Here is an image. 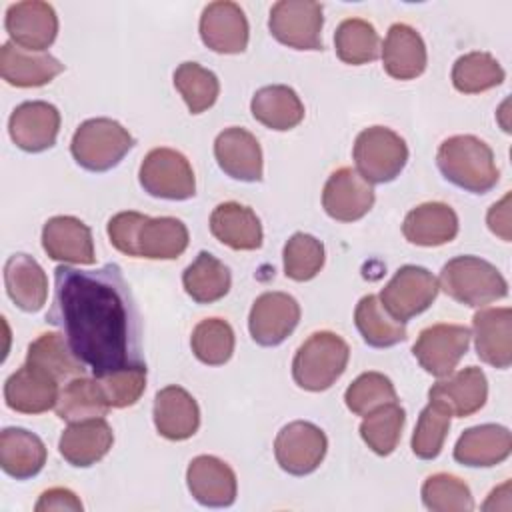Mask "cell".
<instances>
[{
  "mask_svg": "<svg viewBox=\"0 0 512 512\" xmlns=\"http://www.w3.org/2000/svg\"><path fill=\"white\" fill-rule=\"evenodd\" d=\"M326 434L312 422L294 420L286 424L274 440V456L278 466L292 476L314 472L326 456Z\"/></svg>",
  "mask_w": 512,
  "mask_h": 512,
  "instance_id": "11",
  "label": "cell"
},
{
  "mask_svg": "<svg viewBox=\"0 0 512 512\" xmlns=\"http://www.w3.org/2000/svg\"><path fill=\"white\" fill-rule=\"evenodd\" d=\"M510 200H512V196H510V192L500 200V202H496L490 210H488V214H486V222H488V228L496 234V236H500L504 242H510Z\"/></svg>",
  "mask_w": 512,
  "mask_h": 512,
  "instance_id": "49",
  "label": "cell"
},
{
  "mask_svg": "<svg viewBox=\"0 0 512 512\" xmlns=\"http://www.w3.org/2000/svg\"><path fill=\"white\" fill-rule=\"evenodd\" d=\"M300 306L296 298L286 292H264L260 294L248 316V330L256 344L278 346L298 326Z\"/></svg>",
  "mask_w": 512,
  "mask_h": 512,
  "instance_id": "13",
  "label": "cell"
},
{
  "mask_svg": "<svg viewBox=\"0 0 512 512\" xmlns=\"http://www.w3.org/2000/svg\"><path fill=\"white\" fill-rule=\"evenodd\" d=\"M402 234L416 246H442L456 238L458 216L444 202H424L406 214Z\"/></svg>",
  "mask_w": 512,
  "mask_h": 512,
  "instance_id": "29",
  "label": "cell"
},
{
  "mask_svg": "<svg viewBox=\"0 0 512 512\" xmlns=\"http://www.w3.org/2000/svg\"><path fill=\"white\" fill-rule=\"evenodd\" d=\"M404 422V408L398 402H388L364 416L360 424V436L374 454L388 456L400 442Z\"/></svg>",
  "mask_w": 512,
  "mask_h": 512,
  "instance_id": "39",
  "label": "cell"
},
{
  "mask_svg": "<svg viewBox=\"0 0 512 512\" xmlns=\"http://www.w3.org/2000/svg\"><path fill=\"white\" fill-rule=\"evenodd\" d=\"M380 52L386 74L396 80H412L426 70V44L408 24H392Z\"/></svg>",
  "mask_w": 512,
  "mask_h": 512,
  "instance_id": "27",
  "label": "cell"
},
{
  "mask_svg": "<svg viewBox=\"0 0 512 512\" xmlns=\"http://www.w3.org/2000/svg\"><path fill=\"white\" fill-rule=\"evenodd\" d=\"M252 116L270 130H290L304 118V104L300 96L284 84H272L256 90L250 102Z\"/></svg>",
  "mask_w": 512,
  "mask_h": 512,
  "instance_id": "33",
  "label": "cell"
},
{
  "mask_svg": "<svg viewBox=\"0 0 512 512\" xmlns=\"http://www.w3.org/2000/svg\"><path fill=\"white\" fill-rule=\"evenodd\" d=\"M334 50L346 64H368L380 56V36L370 22L362 18H346L336 28Z\"/></svg>",
  "mask_w": 512,
  "mask_h": 512,
  "instance_id": "38",
  "label": "cell"
},
{
  "mask_svg": "<svg viewBox=\"0 0 512 512\" xmlns=\"http://www.w3.org/2000/svg\"><path fill=\"white\" fill-rule=\"evenodd\" d=\"M94 376L142 362L140 314L118 264L96 270L56 266L46 314Z\"/></svg>",
  "mask_w": 512,
  "mask_h": 512,
  "instance_id": "1",
  "label": "cell"
},
{
  "mask_svg": "<svg viewBox=\"0 0 512 512\" xmlns=\"http://www.w3.org/2000/svg\"><path fill=\"white\" fill-rule=\"evenodd\" d=\"M322 26V4L312 0H280L268 18L270 34L294 50H322Z\"/></svg>",
  "mask_w": 512,
  "mask_h": 512,
  "instance_id": "9",
  "label": "cell"
},
{
  "mask_svg": "<svg viewBox=\"0 0 512 512\" xmlns=\"http://www.w3.org/2000/svg\"><path fill=\"white\" fill-rule=\"evenodd\" d=\"M154 426L168 440H186L200 426V410L192 394L180 386H166L154 398Z\"/></svg>",
  "mask_w": 512,
  "mask_h": 512,
  "instance_id": "28",
  "label": "cell"
},
{
  "mask_svg": "<svg viewBox=\"0 0 512 512\" xmlns=\"http://www.w3.org/2000/svg\"><path fill=\"white\" fill-rule=\"evenodd\" d=\"M60 130V112L44 100L18 104L8 120L12 142L24 152H44L54 146Z\"/></svg>",
  "mask_w": 512,
  "mask_h": 512,
  "instance_id": "15",
  "label": "cell"
},
{
  "mask_svg": "<svg viewBox=\"0 0 512 512\" xmlns=\"http://www.w3.org/2000/svg\"><path fill=\"white\" fill-rule=\"evenodd\" d=\"M6 406L20 414H42L56 406L58 380L44 370L24 364L4 382Z\"/></svg>",
  "mask_w": 512,
  "mask_h": 512,
  "instance_id": "22",
  "label": "cell"
},
{
  "mask_svg": "<svg viewBox=\"0 0 512 512\" xmlns=\"http://www.w3.org/2000/svg\"><path fill=\"white\" fill-rule=\"evenodd\" d=\"M4 286L10 300L24 312H38L48 298V278L28 254H12L4 264Z\"/></svg>",
  "mask_w": 512,
  "mask_h": 512,
  "instance_id": "31",
  "label": "cell"
},
{
  "mask_svg": "<svg viewBox=\"0 0 512 512\" xmlns=\"http://www.w3.org/2000/svg\"><path fill=\"white\" fill-rule=\"evenodd\" d=\"M212 236L232 250H256L262 246V224L256 212L240 202H222L210 214Z\"/></svg>",
  "mask_w": 512,
  "mask_h": 512,
  "instance_id": "30",
  "label": "cell"
},
{
  "mask_svg": "<svg viewBox=\"0 0 512 512\" xmlns=\"http://www.w3.org/2000/svg\"><path fill=\"white\" fill-rule=\"evenodd\" d=\"M468 346L470 330L466 326L432 324L418 334L412 354L428 374L444 378L454 372L460 358L468 352Z\"/></svg>",
  "mask_w": 512,
  "mask_h": 512,
  "instance_id": "12",
  "label": "cell"
},
{
  "mask_svg": "<svg viewBox=\"0 0 512 512\" xmlns=\"http://www.w3.org/2000/svg\"><path fill=\"white\" fill-rule=\"evenodd\" d=\"M64 72V64L46 54L16 46L14 42H4L0 48V74L16 88H36L52 82Z\"/></svg>",
  "mask_w": 512,
  "mask_h": 512,
  "instance_id": "24",
  "label": "cell"
},
{
  "mask_svg": "<svg viewBox=\"0 0 512 512\" xmlns=\"http://www.w3.org/2000/svg\"><path fill=\"white\" fill-rule=\"evenodd\" d=\"M194 356L208 366L226 364L234 352V330L222 318L200 320L190 336Z\"/></svg>",
  "mask_w": 512,
  "mask_h": 512,
  "instance_id": "42",
  "label": "cell"
},
{
  "mask_svg": "<svg viewBox=\"0 0 512 512\" xmlns=\"http://www.w3.org/2000/svg\"><path fill=\"white\" fill-rule=\"evenodd\" d=\"M54 410L60 420L72 424L90 418H104L110 410V404L96 376H78L66 382L64 388L58 392Z\"/></svg>",
  "mask_w": 512,
  "mask_h": 512,
  "instance_id": "34",
  "label": "cell"
},
{
  "mask_svg": "<svg viewBox=\"0 0 512 512\" xmlns=\"http://www.w3.org/2000/svg\"><path fill=\"white\" fill-rule=\"evenodd\" d=\"M106 232L118 252L134 258L174 260L188 248V228L172 216L118 212L108 220Z\"/></svg>",
  "mask_w": 512,
  "mask_h": 512,
  "instance_id": "2",
  "label": "cell"
},
{
  "mask_svg": "<svg viewBox=\"0 0 512 512\" xmlns=\"http://www.w3.org/2000/svg\"><path fill=\"white\" fill-rule=\"evenodd\" d=\"M134 146L132 134L112 118H90L82 122L70 142L74 160L90 172H106Z\"/></svg>",
  "mask_w": 512,
  "mask_h": 512,
  "instance_id": "6",
  "label": "cell"
},
{
  "mask_svg": "<svg viewBox=\"0 0 512 512\" xmlns=\"http://www.w3.org/2000/svg\"><path fill=\"white\" fill-rule=\"evenodd\" d=\"M436 164L448 182L472 194L490 192L500 178L492 148L472 134L446 138L436 152Z\"/></svg>",
  "mask_w": 512,
  "mask_h": 512,
  "instance_id": "3",
  "label": "cell"
},
{
  "mask_svg": "<svg viewBox=\"0 0 512 512\" xmlns=\"http://www.w3.org/2000/svg\"><path fill=\"white\" fill-rule=\"evenodd\" d=\"M438 290V280L430 270L406 264L396 270L378 298L392 318L398 322H408L432 306Z\"/></svg>",
  "mask_w": 512,
  "mask_h": 512,
  "instance_id": "10",
  "label": "cell"
},
{
  "mask_svg": "<svg viewBox=\"0 0 512 512\" xmlns=\"http://www.w3.org/2000/svg\"><path fill=\"white\" fill-rule=\"evenodd\" d=\"M438 288L470 308H482L508 294V282L500 270L470 254L456 256L442 266Z\"/></svg>",
  "mask_w": 512,
  "mask_h": 512,
  "instance_id": "4",
  "label": "cell"
},
{
  "mask_svg": "<svg viewBox=\"0 0 512 512\" xmlns=\"http://www.w3.org/2000/svg\"><path fill=\"white\" fill-rule=\"evenodd\" d=\"M452 414L438 402L430 400L428 406L420 412L418 424L412 434V452L422 460H434L446 440Z\"/></svg>",
  "mask_w": 512,
  "mask_h": 512,
  "instance_id": "46",
  "label": "cell"
},
{
  "mask_svg": "<svg viewBox=\"0 0 512 512\" xmlns=\"http://www.w3.org/2000/svg\"><path fill=\"white\" fill-rule=\"evenodd\" d=\"M504 68L488 52H468L452 66V84L462 94H478L504 82Z\"/></svg>",
  "mask_w": 512,
  "mask_h": 512,
  "instance_id": "40",
  "label": "cell"
},
{
  "mask_svg": "<svg viewBox=\"0 0 512 512\" xmlns=\"http://www.w3.org/2000/svg\"><path fill=\"white\" fill-rule=\"evenodd\" d=\"M396 400L398 396L392 380L380 372L360 374L344 392V402L356 416H366L368 412Z\"/></svg>",
  "mask_w": 512,
  "mask_h": 512,
  "instance_id": "45",
  "label": "cell"
},
{
  "mask_svg": "<svg viewBox=\"0 0 512 512\" xmlns=\"http://www.w3.org/2000/svg\"><path fill=\"white\" fill-rule=\"evenodd\" d=\"M4 26L16 46L44 52L56 40L58 16L48 2L26 0L8 6Z\"/></svg>",
  "mask_w": 512,
  "mask_h": 512,
  "instance_id": "14",
  "label": "cell"
},
{
  "mask_svg": "<svg viewBox=\"0 0 512 512\" xmlns=\"http://www.w3.org/2000/svg\"><path fill=\"white\" fill-rule=\"evenodd\" d=\"M356 172L370 184L392 182L408 162V146L386 126L364 128L354 142Z\"/></svg>",
  "mask_w": 512,
  "mask_h": 512,
  "instance_id": "7",
  "label": "cell"
},
{
  "mask_svg": "<svg viewBox=\"0 0 512 512\" xmlns=\"http://www.w3.org/2000/svg\"><path fill=\"white\" fill-rule=\"evenodd\" d=\"M114 434L104 418H90L68 424L62 432L58 450L60 456L76 468H88L102 460L112 448Z\"/></svg>",
  "mask_w": 512,
  "mask_h": 512,
  "instance_id": "25",
  "label": "cell"
},
{
  "mask_svg": "<svg viewBox=\"0 0 512 512\" xmlns=\"http://www.w3.org/2000/svg\"><path fill=\"white\" fill-rule=\"evenodd\" d=\"M284 274L290 280H312L324 266V244L304 232H296L284 244Z\"/></svg>",
  "mask_w": 512,
  "mask_h": 512,
  "instance_id": "44",
  "label": "cell"
},
{
  "mask_svg": "<svg viewBox=\"0 0 512 512\" xmlns=\"http://www.w3.org/2000/svg\"><path fill=\"white\" fill-rule=\"evenodd\" d=\"M182 284L186 294L198 304H212L224 298L230 290V270L210 252L202 250L196 260L184 270Z\"/></svg>",
  "mask_w": 512,
  "mask_h": 512,
  "instance_id": "36",
  "label": "cell"
},
{
  "mask_svg": "<svg viewBox=\"0 0 512 512\" xmlns=\"http://www.w3.org/2000/svg\"><path fill=\"white\" fill-rule=\"evenodd\" d=\"M354 322L362 340L372 348H388L406 340V326L388 314L380 298L368 294L354 310Z\"/></svg>",
  "mask_w": 512,
  "mask_h": 512,
  "instance_id": "37",
  "label": "cell"
},
{
  "mask_svg": "<svg viewBox=\"0 0 512 512\" xmlns=\"http://www.w3.org/2000/svg\"><path fill=\"white\" fill-rule=\"evenodd\" d=\"M428 398L442 404L452 416L466 418L486 404V374L478 366H468L458 372H452L440 378L428 390Z\"/></svg>",
  "mask_w": 512,
  "mask_h": 512,
  "instance_id": "20",
  "label": "cell"
},
{
  "mask_svg": "<svg viewBox=\"0 0 512 512\" xmlns=\"http://www.w3.org/2000/svg\"><path fill=\"white\" fill-rule=\"evenodd\" d=\"M96 378L110 408H126L136 404L146 390V364L126 366Z\"/></svg>",
  "mask_w": 512,
  "mask_h": 512,
  "instance_id": "47",
  "label": "cell"
},
{
  "mask_svg": "<svg viewBox=\"0 0 512 512\" xmlns=\"http://www.w3.org/2000/svg\"><path fill=\"white\" fill-rule=\"evenodd\" d=\"M174 86L184 98L190 114H200L208 110L218 94H220V82L216 74L198 62H182L174 70Z\"/></svg>",
  "mask_w": 512,
  "mask_h": 512,
  "instance_id": "41",
  "label": "cell"
},
{
  "mask_svg": "<svg viewBox=\"0 0 512 512\" xmlns=\"http://www.w3.org/2000/svg\"><path fill=\"white\" fill-rule=\"evenodd\" d=\"M422 502L432 512H470L474 508L468 484L446 472L432 474L424 480Z\"/></svg>",
  "mask_w": 512,
  "mask_h": 512,
  "instance_id": "43",
  "label": "cell"
},
{
  "mask_svg": "<svg viewBox=\"0 0 512 512\" xmlns=\"http://www.w3.org/2000/svg\"><path fill=\"white\" fill-rule=\"evenodd\" d=\"M144 192L164 200H188L196 194V178L184 154L172 148L150 150L138 170Z\"/></svg>",
  "mask_w": 512,
  "mask_h": 512,
  "instance_id": "8",
  "label": "cell"
},
{
  "mask_svg": "<svg viewBox=\"0 0 512 512\" xmlns=\"http://www.w3.org/2000/svg\"><path fill=\"white\" fill-rule=\"evenodd\" d=\"M44 252L64 264H94V242L90 228L74 216H54L42 228Z\"/></svg>",
  "mask_w": 512,
  "mask_h": 512,
  "instance_id": "21",
  "label": "cell"
},
{
  "mask_svg": "<svg viewBox=\"0 0 512 512\" xmlns=\"http://www.w3.org/2000/svg\"><path fill=\"white\" fill-rule=\"evenodd\" d=\"M512 452V434L500 424H480L462 432L454 446V460L470 468H490Z\"/></svg>",
  "mask_w": 512,
  "mask_h": 512,
  "instance_id": "26",
  "label": "cell"
},
{
  "mask_svg": "<svg viewBox=\"0 0 512 512\" xmlns=\"http://www.w3.org/2000/svg\"><path fill=\"white\" fill-rule=\"evenodd\" d=\"M46 464L44 442L24 428H4L0 434V466L16 478L26 480L36 476Z\"/></svg>",
  "mask_w": 512,
  "mask_h": 512,
  "instance_id": "32",
  "label": "cell"
},
{
  "mask_svg": "<svg viewBox=\"0 0 512 512\" xmlns=\"http://www.w3.org/2000/svg\"><path fill=\"white\" fill-rule=\"evenodd\" d=\"M26 364L44 370L58 382L84 376V372H86V364L80 358H76V354L70 350L64 334H60V332L40 334L28 346Z\"/></svg>",
  "mask_w": 512,
  "mask_h": 512,
  "instance_id": "35",
  "label": "cell"
},
{
  "mask_svg": "<svg viewBox=\"0 0 512 512\" xmlns=\"http://www.w3.org/2000/svg\"><path fill=\"white\" fill-rule=\"evenodd\" d=\"M186 484L194 500L210 508L232 506L238 492L234 470L216 456H196L186 470Z\"/></svg>",
  "mask_w": 512,
  "mask_h": 512,
  "instance_id": "18",
  "label": "cell"
},
{
  "mask_svg": "<svg viewBox=\"0 0 512 512\" xmlns=\"http://www.w3.org/2000/svg\"><path fill=\"white\" fill-rule=\"evenodd\" d=\"M322 206L326 214L338 222H356L374 206L372 184L354 168H338L324 184Z\"/></svg>",
  "mask_w": 512,
  "mask_h": 512,
  "instance_id": "16",
  "label": "cell"
},
{
  "mask_svg": "<svg viewBox=\"0 0 512 512\" xmlns=\"http://www.w3.org/2000/svg\"><path fill=\"white\" fill-rule=\"evenodd\" d=\"M476 354L484 364L506 370L512 364V310L484 308L472 318Z\"/></svg>",
  "mask_w": 512,
  "mask_h": 512,
  "instance_id": "23",
  "label": "cell"
},
{
  "mask_svg": "<svg viewBox=\"0 0 512 512\" xmlns=\"http://www.w3.org/2000/svg\"><path fill=\"white\" fill-rule=\"evenodd\" d=\"M348 344L330 330L310 334L294 354L292 378L308 392L328 390L346 370Z\"/></svg>",
  "mask_w": 512,
  "mask_h": 512,
  "instance_id": "5",
  "label": "cell"
},
{
  "mask_svg": "<svg viewBox=\"0 0 512 512\" xmlns=\"http://www.w3.org/2000/svg\"><path fill=\"white\" fill-rule=\"evenodd\" d=\"M36 512H48V510H70V512H80L82 502L80 498L68 490V488H48L40 494L36 506Z\"/></svg>",
  "mask_w": 512,
  "mask_h": 512,
  "instance_id": "48",
  "label": "cell"
},
{
  "mask_svg": "<svg viewBox=\"0 0 512 512\" xmlns=\"http://www.w3.org/2000/svg\"><path fill=\"white\" fill-rule=\"evenodd\" d=\"M200 38L218 54H240L248 46V20L236 2H210L200 16Z\"/></svg>",
  "mask_w": 512,
  "mask_h": 512,
  "instance_id": "17",
  "label": "cell"
},
{
  "mask_svg": "<svg viewBox=\"0 0 512 512\" xmlns=\"http://www.w3.org/2000/svg\"><path fill=\"white\" fill-rule=\"evenodd\" d=\"M214 156L220 170L240 182L262 180V148L254 134L230 126L214 140Z\"/></svg>",
  "mask_w": 512,
  "mask_h": 512,
  "instance_id": "19",
  "label": "cell"
}]
</instances>
